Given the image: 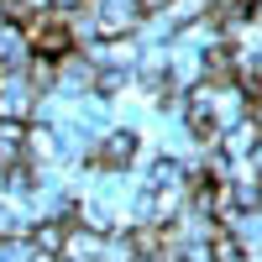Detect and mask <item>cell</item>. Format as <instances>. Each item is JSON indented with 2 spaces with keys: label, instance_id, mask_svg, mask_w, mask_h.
<instances>
[{
  "label": "cell",
  "instance_id": "cell-1",
  "mask_svg": "<svg viewBox=\"0 0 262 262\" xmlns=\"http://www.w3.org/2000/svg\"><path fill=\"white\" fill-rule=\"evenodd\" d=\"M95 158H100L105 168H126L131 158H137V131H126V126L105 131V142H100V152H95Z\"/></svg>",
  "mask_w": 262,
  "mask_h": 262
},
{
  "label": "cell",
  "instance_id": "cell-2",
  "mask_svg": "<svg viewBox=\"0 0 262 262\" xmlns=\"http://www.w3.org/2000/svg\"><path fill=\"white\" fill-rule=\"evenodd\" d=\"M37 111V95L27 90V79H21V84H0V121H27Z\"/></svg>",
  "mask_w": 262,
  "mask_h": 262
},
{
  "label": "cell",
  "instance_id": "cell-3",
  "mask_svg": "<svg viewBox=\"0 0 262 262\" xmlns=\"http://www.w3.org/2000/svg\"><path fill=\"white\" fill-rule=\"evenodd\" d=\"M27 158V126H16V121H0V168H11Z\"/></svg>",
  "mask_w": 262,
  "mask_h": 262
},
{
  "label": "cell",
  "instance_id": "cell-4",
  "mask_svg": "<svg viewBox=\"0 0 262 262\" xmlns=\"http://www.w3.org/2000/svg\"><path fill=\"white\" fill-rule=\"evenodd\" d=\"M257 142H262V126H252V121H242L231 137L221 131V147H226V152H236V158H252V147H257Z\"/></svg>",
  "mask_w": 262,
  "mask_h": 262
},
{
  "label": "cell",
  "instance_id": "cell-5",
  "mask_svg": "<svg viewBox=\"0 0 262 262\" xmlns=\"http://www.w3.org/2000/svg\"><path fill=\"white\" fill-rule=\"evenodd\" d=\"M179 184H184V168L173 163V158L152 163V179H147V189H179Z\"/></svg>",
  "mask_w": 262,
  "mask_h": 262
},
{
  "label": "cell",
  "instance_id": "cell-6",
  "mask_svg": "<svg viewBox=\"0 0 262 262\" xmlns=\"http://www.w3.org/2000/svg\"><path fill=\"white\" fill-rule=\"evenodd\" d=\"M27 158H53V131L48 126H27Z\"/></svg>",
  "mask_w": 262,
  "mask_h": 262
},
{
  "label": "cell",
  "instance_id": "cell-7",
  "mask_svg": "<svg viewBox=\"0 0 262 262\" xmlns=\"http://www.w3.org/2000/svg\"><path fill=\"white\" fill-rule=\"evenodd\" d=\"M27 231H32L27 221H16L11 210H0V242H27Z\"/></svg>",
  "mask_w": 262,
  "mask_h": 262
},
{
  "label": "cell",
  "instance_id": "cell-8",
  "mask_svg": "<svg viewBox=\"0 0 262 262\" xmlns=\"http://www.w3.org/2000/svg\"><path fill=\"white\" fill-rule=\"evenodd\" d=\"M48 11H58V16H74V11H90V0H53Z\"/></svg>",
  "mask_w": 262,
  "mask_h": 262
},
{
  "label": "cell",
  "instance_id": "cell-9",
  "mask_svg": "<svg viewBox=\"0 0 262 262\" xmlns=\"http://www.w3.org/2000/svg\"><path fill=\"white\" fill-rule=\"evenodd\" d=\"M168 6H173V0H137V11H147V16H163Z\"/></svg>",
  "mask_w": 262,
  "mask_h": 262
}]
</instances>
